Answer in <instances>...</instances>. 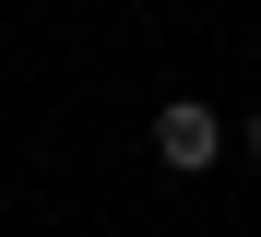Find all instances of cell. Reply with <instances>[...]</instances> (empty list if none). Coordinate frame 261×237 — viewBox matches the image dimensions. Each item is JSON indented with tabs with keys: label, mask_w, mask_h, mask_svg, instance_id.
<instances>
[{
	"label": "cell",
	"mask_w": 261,
	"mask_h": 237,
	"mask_svg": "<svg viewBox=\"0 0 261 237\" xmlns=\"http://www.w3.org/2000/svg\"><path fill=\"white\" fill-rule=\"evenodd\" d=\"M154 154H166V178H202L214 154H226V119H214L202 95H166L154 107Z\"/></svg>",
	"instance_id": "obj_1"
},
{
	"label": "cell",
	"mask_w": 261,
	"mask_h": 237,
	"mask_svg": "<svg viewBox=\"0 0 261 237\" xmlns=\"http://www.w3.org/2000/svg\"><path fill=\"white\" fill-rule=\"evenodd\" d=\"M238 142H249V166H261V119H238Z\"/></svg>",
	"instance_id": "obj_2"
}]
</instances>
